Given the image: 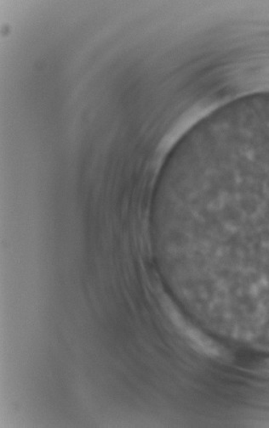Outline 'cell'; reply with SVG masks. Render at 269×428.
I'll use <instances>...</instances> for the list:
<instances>
[{
	"label": "cell",
	"mask_w": 269,
	"mask_h": 428,
	"mask_svg": "<svg viewBox=\"0 0 269 428\" xmlns=\"http://www.w3.org/2000/svg\"><path fill=\"white\" fill-rule=\"evenodd\" d=\"M169 318H171L174 326H175L181 334L186 338L189 340L190 343L193 344L198 350L209 356H220L221 349L216 343L209 338L202 334L201 331L196 329L191 324H189L181 317L179 312L175 309L169 310Z\"/></svg>",
	"instance_id": "obj_1"
},
{
	"label": "cell",
	"mask_w": 269,
	"mask_h": 428,
	"mask_svg": "<svg viewBox=\"0 0 269 428\" xmlns=\"http://www.w3.org/2000/svg\"><path fill=\"white\" fill-rule=\"evenodd\" d=\"M266 369H268V371L269 372V364L268 365V367H266Z\"/></svg>",
	"instance_id": "obj_2"
}]
</instances>
